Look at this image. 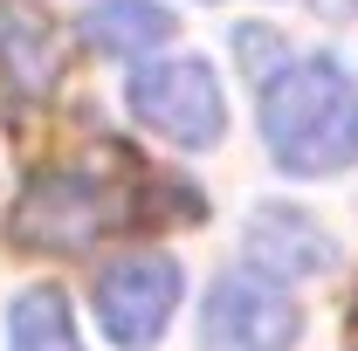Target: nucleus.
Listing matches in <instances>:
<instances>
[{
	"instance_id": "obj_1",
	"label": "nucleus",
	"mask_w": 358,
	"mask_h": 351,
	"mask_svg": "<svg viewBox=\"0 0 358 351\" xmlns=\"http://www.w3.org/2000/svg\"><path fill=\"white\" fill-rule=\"evenodd\" d=\"M268 159L296 179L358 166V89L331 55H296L262 83Z\"/></svg>"
},
{
	"instance_id": "obj_2",
	"label": "nucleus",
	"mask_w": 358,
	"mask_h": 351,
	"mask_svg": "<svg viewBox=\"0 0 358 351\" xmlns=\"http://www.w3.org/2000/svg\"><path fill=\"white\" fill-rule=\"evenodd\" d=\"M124 110H131L145 131H159L179 152H207L227 131V96L214 83V69L200 55H179V62H145L124 76Z\"/></svg>"
},
{
	"instance_id": "obj_3",
	"label": "nucleus",
	"mask_w": 358,
	"mask_h": 351,
	"mask_svg": "<svg viewBox=\"0 0 358 351\" xmlns=\"http://www.w3.org/2000/svg\"><path fill=\"white\" fill-rule=\"evenodd\" d=\"M179 262L173 255H159V248H131V255H117V262L96 275V324H103V338L124 351H145L159 345V331L173 324L179 310Z\"/></svg>"
},
{
	"instance_id": "obj_4",
	"label": "nucleus",
	"mask_w": 358,
	"mask_h": 351,
	"mask_svg": "<svg viewBox=\"0 0 358 351\" xmlns=\"http://www.w3.org/2000/svg\"><path fill=\"white\" fill-rule=\"evenodd\" d=\"M110 227V200L90 173H42L7 214V241L21 248H42V255H62V248H90L96 234Z\"/></svg>"
},
{
	"instance_id": "obj_5",
	"label": "nucleus",
	"mask_w": 358,
	"mask_h": 351,
	"mask_svg": "<svg viewBox=\"0 0 358 351\" xmlns=\"http://www.w3.org/2000/svg\"><path fill=\"white\" fill-rule=\"evenodd\" d=\"M296 331H303V310L282 296V282H262V275H221L200 310L207 351H289Z\"/></svg>"
},
{
	"instance_id": "obj_6",
	"label": "nucleus",
	"mask_w": 358,
	"mask_h": 351,
	"mask_svg": "<svg viewBox=\"0 0 358 351\" xmlns=\"http://www.w3.org/2000/svg\"><path fill=\"white\" fill-rule=\"evenodd\" d=\"M248 262L268 268L275 282H303L331 268V241L310 214H289V207H262L248 220Z\"/></svg>"
},
{
	"instance_id": "obj_7",
	"label": "nucleus",
	"mask_w": 358,
	"mask_h": 351,
	"mask_svg": "<svg viewBox=\"0 0 358 351\" xmlns=\"http://www.w3.org/2000/svg\"><path fill=\"white\" fill-rule=\"evenodd\" d=\"M83 42L103 48V55H117V62H131L145 48L173 42V14L159 0H96L83 14Z\"/></svg>"
},
{
	"instance_id": "obj_8",
	"label": "nucleus",
	"mask_w": 358,
	"mask_h": 351,
	"mask_svg": "<svg viewBox=\"0 0 358 351\" xmlns=\"http://www.w3.org/2000/svg\"><path fill=\"white\" fill-rule=\"evenodd\" d=\"M7 351H83L76 345V317H69V296L62 289H21L14 310H7Z\"/></svg>"
},
{
	"instance_id": "obj_9",
	"label": "nucleus",
	"mask_w": 358,
	"mask_h": 351,
	"mask_svg": "<svg viewBox=\"0 0 358 351\" xmlns=\"http://www.w3.org/2000/svg\"><path fill=\"white\" fill-rule=\"evenodd\" d=\"M55 48H62V35L48 28L35 7H0V62H7L21 83H48Z\"/></svg>"
},
{
	"instance_id": "obj_10",
	"label": "nucleus",
	"mask_w": 358,
	"mask_h": 351,
	"mask_svg": "<svg viewBox=\"0 0 358 351\" xmlns=\"http://www.w3.org/2000/svg\"><path fill=\"white\" fill-rule=\"evenodd\" d=\"M345 338H352V351H358V303H352V324H345Z\"/></svg>"
}]
</instances>
